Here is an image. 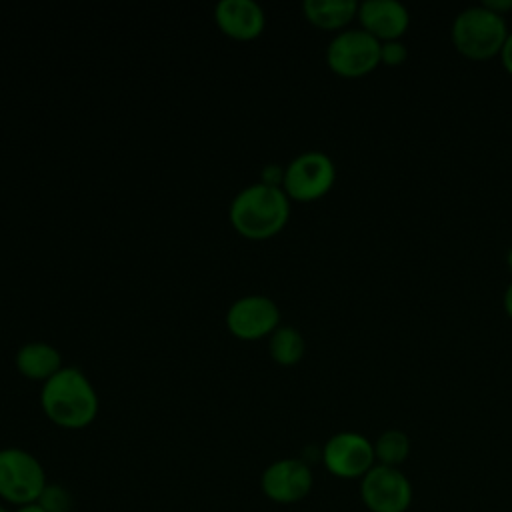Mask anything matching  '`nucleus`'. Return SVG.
<instances>
[{
	"mask_svg": "<svg viewBox=\"0 0 512 512\" xmlns=\"http://www.w3.org/2000/svg\"><path fill=\"white\" fill-rule=\"evenodd\" d=\"M38 504L46 512H68L70 510V494L56 484H48L46 490L42 492Z\"/></svg>",
	"mask_w": 512,
	"mask_h": 512,
	"instance_id": "f3484780",
	"label": "nucleus"
},
{
	"mask_svg": "<svg viewBox=\"0 0 512 512\" xmlns=\"http://www.w3.org/2000/svg\"><path fill=\"white\" fill-rule=\"evenodd\" d=\"M360 500L368 512H406L414 500V488L400 468L374 464L360 478Z\"/></svg>",
	"mask_w": 512,
	"mask_h": 512,
	"instance_id": "0eeeda50",
	"label": "nucleus"
},
{
	"mask_svg": "<svg viewBox=\"0 0 512 512\" xmlns=\"http://www.w3.org/2000/svg\"><path fill=\"white\" fill-rule=\"evenodd\" d=\"M498 56H500V62H502L504 70L508 74H512V32L508 34V38H506V42H504V46H502Z\"/></svg>",
	"mask_w": 512,
	"mask_h": 512,
	"instance_id": "aec40b11",
	"label": "nucleus"
},
{
	"mask_svg": "<svg viewBox=\"0 0 512 512\" xmlns=\"http://www.w3.org/2000/svg\"><path fill=\"white\" fill-rule=\"evenodd\" d=\"M214 22L224 36L236 42H250L262 36L266 14L254 0H220L214 6Z\"/></svg>",
	"mask_w": 512,
	"mask_h": 512,
	"instance_id": "9b49d317",
	"label": "nucleus"
},
{
	"mask_svg": "<svg viewBox=\"0 0 512 512\" xmlns=\"http://www.w3.org/2000/svg\"><path fill=\"white\" fill-rule=\"evenodd\" d=\"M482 4H484L488 10H492V12L500 14V16H504L506 12L512 10V0H484Z\"/></svg>",
	"mask_w": 512,
	"mask_h": 512,
	"instance_id": "412c9836",
	"label": "nucleus"
},
{
	"mask_svg": "<svg viewBox=\"0 0 512 512\" xmlns=\"http://www.w3.org/2000/svg\"><path fill=\"white\" fill-rule=\"evenodd\" d=\"M260 182L262 184H268V186H278L282 188V180H284V168L278 166V164H266L262 168V174H260Z\"/></svg>",
	"mask_w": 512,
	"mask_h": 512,
	"instance_id": "6ab92c4d",
	"label": "nucleus"
},
{
	"mask_svg": "<svg viewBox=\"0 0 512 512\" xmlns=\"http://www.w3.org/2000/svg\"><path fill=\"white\" fill-rule=\"evenodd\" d=\"M44 416L66 430L90 426L98 416V394L90 378L76 366H64L40 388Z\"/></svg>",
	"mask_w": 512,
	"mask_h": 512,
	"instance_id": "f257e3e1",
	"label": "nucleus"
},
{
	"mask_svg": "<svg viewBox=\"0 0 512 512\" xmlns=\"http://www.w3.org/2000/svg\"><path fill=\"white\" fill-rule=\"evenodd\" d=\"M314 486L310 466L300 458H280L266 466L260 478L264 496L276 504H296L304 500Z\"/></svg>",
	"mask_w": 512,
	"mask_h": 512,
	"instance_id": "9d476101",
	"label": "nucleus"
},
{
	"mask_svg": "<svg viewBox=\"0 0 512 512\" xmlns=\"http://www.w3.org/2000/svg\"><path fill=\"white\" fill-rule=\"evenodd\" d=\"M372 444H374L376 464L392 466V468H400L408 460L410 448H412L408 434L398 428L384 430L382 434H378V438Z\"/></svg>",
	"mask_w": 512,
	"mask_h": 512,
	"instance_id": "dca6fc26",
	"label": "nucleus"
},
{
	"mask_svg": "<svg viewBox=\"0 0 512 512\" xmlns=\"http://www.w3.org/2000/svg\"><path fill=\"white\" fill-rule=\"evenodd\" d=\"M0 512H8V510H6V508L0 504Z\"/></svg>",
	"mask_w": 512,
	"mask_h": 512,
	"instance_id": "393cba45",
	"label": "nucleus"
},
{
	"mask_svg": "<svg viewBox=\"0 0 512 512\" xmlns=\"http://www.w3.org/2000/svg\"><path fill=\"white\" fill-rule=\"evenodd\" d=\"M282 312L278 304L264 294H246L234 300L224 316L228 332L244 342L270 338L280 326Z\"/></svg>",
	"mask_w": 512,
	"mask_h": 512,
	"instance_id": "1a4fd4ad",
	"label": "nucleus"
},
{
	"mask_svg": "<svg viewBox=\"0 0 512 512\" xmlns=\"http://www.w3.org/2000/svg\"><path fill=\"white\" fill-rule=\"evenodd\" d=\"M408 60V48L402 40H388L380 46V64L396 68Z\"/></svg>",
	"mask_w": 512,
	"mask_h": 512,
	"instance_id": "a211bd4d",
	"label": "nucleus"
},
{
	"mask_svg": "<svg viewBox=\"0 0 512 512\" xmlns=\"http://www.w3.org/2000/svg\"><path fill=\"white\" fill-rule=\"evenodd\" d=\"M320 456L324 468L340 480H360L376 464L372 440L352 430L332 434Z\"/></svg>",
	"mask_w": 512,
	"mask_h": 512,
	"instance_id": "6e6552de",
	"label": "nucleus"
},
{
	"mask_svg": "<svg viewBox=\"0 0 512 512\" xmlns=\"http://www.w3.org/2000/svg\"><path fill=\"white\" fill-rule=\"evenodd\" d=\"M270 358L280 366H294L304 358L306 342L298 328L280 324L268 338Z\"/></svg>",
	"mask_w": 512,
	"mask_h": 512,
	"instance_id": "2eb2a0df",
	"label": "nucleus"
},
{
	"mask_svg": "<svg viewBox=\"0 0 512 512\" xmlns=\"http://www.w3.org/2000/svg\"><path fill=\"white\" fill-rule=\"evenodd\" d=\"M14 366L20 376L44 384L64 368V362L56 346L42 340H32L16 350Z\"/></svg>",
	"mask_w": 512,
	"mask_h": 512,
	"instance_id": "ddd939ff",
	"label": "nucleus"
},
{
	"mask_svg": "<svg viewBox=\"0 0 512 512\" xmlns=\"http://www.w3.org/2000/svg\"><path fill=\"white\" fill-rule=\"evenodd\" d=\"M356 20L378 42L402 40L410 26V12L398 0H364L358 4Z\"/></svg>",
	"mask_w": 512,
	"mask_h": 512,
	"instance_id": "f8f14e48",
	"label": "nucleus"
},
{
	"mask_svg": "<svg viewBox=\"0 0 512 512\" xmlns=\"http://www.w3.org/2000/svg\"><path fill=\"white\" fill-rule=\"evenodd\" d=\"M358 2L354 0H304L302 14L304 18L320 30L340 32L350 28V22L356 18Z\"/></svg>",
	"mask_w": 512,
	"mask_h": 512,
	"instance_id": "4468645a",
	"label": "nucleus"
},
{
	"mask_svg": "<svg viewBox=\"0 0 512 512\" xmlns=\"http://www.w3.org/2000/svg\"><path fill=\"white\" fill-rule=\"evenodd\" d=\"M46 486L44 466L34 454L14 446L0 450V498L4 502L18 508L34 504Z\"/></svg>",
	"mask_w": 512,
	"mask_h": 512,
	"instance_id": "20e7f679",
	"label": "nucleus"
},
{
	"mask_svg": "<svg viewBox=\"0 0 512 512\" xmlns=\"http://www.w3.org/2000/svg\"><path fill=\"white\" fill-rule=\"evenodd\" d=\"M506 264H508V268H510V272H512V246H510L508 252H506Z\"/></svg>",
	"mask_w": 512,
	"mask_h": 512,
	"instance_id": "b1692460",
	"label": "nucleus"
},
{
	"mask_svg": "<svg viewBox=\"0 0 512 512\" xmlns=\"http://www.w3.org/2000/svg\"><path fill=\"white\" fill-rule=\"evenodd\" d=\"M334 182V160L320 150H308L294 156L284 166L282 190L286 192L290 202H314L324 198L332 190Z\"/></svg>",
	"mask_w": 512,
	"mask_h": 512,
	"instance_id": "39448f33",
	"label": "nucleus"
},
{
	"mask_svg": "<svg viewBox=\"0 0 512 512\" xmlns=\"http://www.w3.org/2000/svg\"><path fill=\"white\" fill-rule=\"evenodd\" d=\"M502 306H504V312L508 314V318L512 320V280H510V284H508V286H506V290H504Z\"/></svg>",
	"mask_w": 512,
	"mask_h": 512,
	"instance_id": "4be33fe9",
	"label": "nucleus"
},
{
	"mask_svg": "<svg viewBox=\"0 0 512 512\" xmlns=\"http://www.w3.org/2000/svg\"><path fill=\"white\" fill-rule=\"evenodd\" d=\"M290 218V198L278 186L254 182L236 192L228 206L232 228L246 240H268L284 230Z\"/></svg>",
	"mask_w": 512,
	"mask_h": 512,
	"instance_id": "f03ea898",
	"label": "nucleus"
},
{
	"mask_svg": "<svg viewBox=\"0 0 512 512\" xmlns=\"http://www.w3.org/2000/svg\"><path fill=\"white\" fill-rule=\"evenodd\" d=\"M380 46L382 42L360 26L346 28L328 42L326 64L342 78H360L380 66Z\"/></svg>",
	"mask_w": 512,
	"mask_h": 512,
	"instance_id": "423d86ee",
	"label": "nucleus"
},
{
	"mask_svg": "<svg viewBox=\"0 0 512 512\" xmlns=\"http://www.w3.org/2000/svg\"><path fill=\"white\" fill-rule=\"evenodd\" d=\"M16 512H46L38 502H34V504H26V506H20Z\"/></svg>",
	"mask_w": 512,
	"mask_h": 512,
	"instance_id": "5701e85b",
	"label": "nucleus"
},
{
	"mask_svg": "<svg viewBox=\"0 0 512 512\" xmlns=\"http://www.w3.org/2000/svg\"><path fill=\"white\" fill-rule=\"evenodd\" d=\"M510 30L506 18L484 4L468 6L454 16L450 38L454 48L470 60H488L500 54Z\"/></svg>",
	"mask_w": 512,
	"mask_h": 512,
	"instance_id": "7ed1b4c3",
	"label": "nucleus"
}]
</instances>
